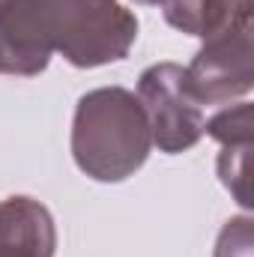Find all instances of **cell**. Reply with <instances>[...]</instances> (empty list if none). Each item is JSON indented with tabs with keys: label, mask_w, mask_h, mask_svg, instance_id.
Here are the masks:
<instances>
[{
	"label": "cell",
	"mask_w": 254,
	"mask_h": 257,
	"mask_svg": "<svg viewBox=\"0 0 254 257\" xmlns=\"http://www.w3.org/2000/svg\"><path fill=\"white\" fill-rule=\"evenodd\" d=\"M251 147H221L218 153V177L221 186L233 194V200L242 209H251V192H248V168H251Z\"/></svg>",
	"instance_id": "ba28073f"
},
{
	"label": "cell",
	"mask_w": 254,
	"mask_h": 257,
	"mask_svg": "<svg viewBox=\"0 0 254 257\" xmlns=\"http://www.w3.org/2000/svg\"><path fill=\"white\" fill-rule=\"evenodd\" d=\"M153 150V135L138 96L126 87H99L78 99L72 117V159L96 183L135 177Z\"/></svg>",
	"instance_id": "7a4b0ae2"
},
{
	"label": "cell",
	"mask_w": 254,
	"mask_h": 257,
	"mask_svg": "<svg viewBox=\"0 0 254 257\" xmlns=\"http://www.w3.org/2000/svg\"><path fill=\"white\" fill-rule=\"evenodd\" d=\"M203 135L218 141L221 147H248L254 144V120H251V102H236L224 105L215 117L203 123Z\"/></svg>",
	"instance_id": "52a82bcc"
},
{
	"label": "cell",
	"mask_w": 254,
	"mask_h": 257,
	"mask_svg": "<svg viewBox=\"0 0 254 257\" xmlns=\"http://www.w3.org/2000/svg\"><path fill=\"white\" fill-rule=\"evenodd\" d=\"M215 257H254L251 218H248V215L230 218V221L221 227L218 242H215Z\"/></svg>",
	"instance_id": "9c48e42d"
},
{
	"label": "cell",
	"mask_w": 254,
	"mask_h": 257,
	"mask_svg": "<svg viewBox=\"0 0 254 257\" xmlns=\"http://www.w3.org/2000/svg\"><path fill=\"white\" fill-rule=\"evenodd\" d=\"M135 3H144V6H162L165 0H135Z\"/></svg>",
	"instance_id": "30bf717a"
},
{
	"label": "cell",
	"mask_w": 254,
	"mask_h": 257,
	"mask_svg": "<svg viewBox=\"0 0 254 257\" xmlns=\"http://www.w3.org/2000/svg\"><path fill=\"white\" fill-rule=\"evenodd\" d=\"M57 227L45 203L12 194L0 200V257H54Z\"/></svg>",
	"instance_id": "5b68a950"
},
{
	"label": "cell",
	"mask_w": 254,
	"mask_h": 257,
	"mask_svg": "<svg viewBox=\"0 0 254 257\" xmlns=\"http://www.w3.org/2000/svg\"><path fill=\"white\" fill-rule=\"evenodd\" d=\"M165 21L197 39H212L227 27L251 18L254 0H165Z\"/></svg>",
	"instance_id": "8992f818"
},
{
	"label": "cell",
	"mask_w": 254,
	"mask_h": 257,
	"mask_svg": "<svg viewBox=\"0 0 254 257\" xmlns=\"http://www.w3.org/2000/svg\"><path fill=\"white\" fill-rule=\"evenodd\" d=\"M254 18H242L224 33L203 39L186 69L191 93L200 105H230L254 87Z\"/></svg>",
	"instance_id": "277c9868"
},
{
	"label": "cell",
	"mask_w": 254,
	"mask_h": 257,
	"mask_svg": "<svg viewBox=\"0 0 254 257\" xmlns=\"http://www.w3.org/2000/svg\"><path fill=\"white\" fill-rule=\"evenodd\" d=\"M138 18L120 0H0V75L33 78L51 54L75 69L126 60Z\"/></svg>",
	"instance_id": "6da1fadb"
},
{
	"label": "cell",
	"mask_w": 254,
	"mask_h": 257,
	"mask_svg": "<svg viewBox=\"0 0 254 257\" xmlns=\"http://www.w3.org/2000/svg\"><path fill=\"white\" fill-rule=\"evenodd\" d=\"M138 102L147 114L153 147L168 156L186 153L203 138V105L194 99L180 63H153L138 78Z\"/></svg>",
	"instance_id": "3957f363"
}]
</instances>
